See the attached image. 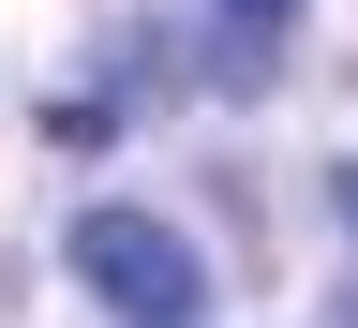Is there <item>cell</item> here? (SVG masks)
Returning a JSON list of instances; mask_svg holds the SVG:
<instances>
[{"label":"cell","mask_w":358,"mask_h":328,"mask_svg":"<svg viewBox=\"0 0 358 328\" xmlns=\"http://www.w3.org/2000/svg\"><path fill=\"white\" fill-rule=\"evenodd\" d=\"M75 284L105 299L120 328H194V313H209L194 239H179V224H150V209H75Z\"/></svg>","instance_id":"obj_1"},{"label":"cell","mask_w":358,"mask_h":328,"mask_svg":"<svg viewBox=\"0 0 358 328\" xmlns=\"http://www.w3.org/2000/svg\"><path fill=\"white\" fill-rule=\"evenodd\" d=\"M45 134H60V150H105L120 105H105V90H60V105H45Z\"/></svg>","instance_id":"obj_2"},{"label":"cell","mask_w":358,"mask_h":328,"mask_svg":"<svg viewBox=\"0 0 358 328\" xmlns=\"http://www.w3.org/2000/svg\"><path fill=\"white\" fill-rule=\"evenodd\" d=\"M209 15H224V30H239V45H268V30H284V15H299V0H209Z\"/></svg>","instance_id":"obj_3"},{"label":"cell","mask_w":358,"mask_h":328,"mask_svg":"<svg viewBox=\"0 0 358 328\" xmlns=\"http://www.w3.org/2000/svg\"><path fill=\"white\" fill-rule=\"evenodd\" d=\"M329 209H343V239H358V164H329Z\"/></svg>","instance_id":"obj_4"},{"label":"cell","mask_w":358,"mask_h":328,"mask_svg":"<svg viewBox=\"0 0 358 328\" xmlns=\"http://www.w3.org/2000/svg\"><path fill=\"white\" fill-rule=\"evenodd\" d=\"M329 328H358V299H343V313H329Z\"/></svg>","instance_id":"obj_5"}]
</instances>
